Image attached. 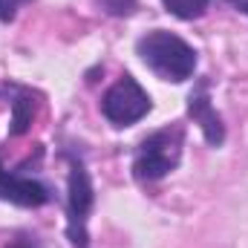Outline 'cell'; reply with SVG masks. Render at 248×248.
Wrapping results in <instances>:
<instances>
[{
    "label": "cell",
    "mask_w": 248,
    "mask_h": 248,
    "mask_svg": "<svg viewBox=\"0 0 248 248\" xmlns=\"http://www.w3.org/2000/svg\"><path fill=\"white\" fill-rule=\"evenodd\" d=\"M182 147H185V127L182 124H170V127H162V130L150 133L136 147L133 176L139 182L165 179L170 170H176V165L182 159Z\"/></svg>",
    "instance_id": "2"
},
{
    "label": "cell",
    "mask_w": 248,
    "mask_h": 248,
    "mask_svg": "<svg viewBox=\"0 0 248 248\" xmlns=\"http://www.w3.org/2000/svg\"><path fill=\"white\" fill-rule=\"evenodd\" d=\"M3 248H44V243H41L35 234H26V231H23V234H15Z\"/></svg>",
    "instance_id": "10"
},
{
    "label": "cell",
    "mask_w": 248,
    "mask_h": 248,
    "mask_svg": "<svg viewBox=\"0 0 248 248\" xmlns=\"http://www.w3.org/2000/svg\"><path fill=\"white\" fill-rule=\"evenodd\" d=\"M165 9L179 17V20H193V17H202L205 9H208V0H162Z\"/></svg>",
    "instance_id": "8"
},
{
    "label": "cell",
    "mask_w": 248,
    "mask_h": 248,
    "mask_svg": "<svg viewBox=\"0 0 248 248\" xmlns=\"http://www.w3.org/2000/svg\"><path fill=\"white\" fill-rule=\"evenodd\" d=\"M95 193H93V182L90 173L84 168V162L78 156H69V182H66V237L75 248H87L90 237H87V217L93 211Z\"/></svg>",
    "instance_id": "3"
},
{
    "label": "cell",
    "mask_w": 248,
    "mask_h": 248,
    "mask_svg": "<svg viewBox=\"0 0 248 248\" xmlns=\"http://www.w3.org/2000/svg\"><path fill=\"white\" fill-rule=\"evenodd\" d=\"M23 3H26V0H0V20L9 23V20L17 15V9H20Z\"/></svg>",
    "instance_id": "11"
},
{
    "label": "cell",
    "mask_w": 248,
    "mask_h": 248,
    "mask_svg": "<svg viewBox=\"0 0 248 248\" xmlns=\"http://www.w3.org/2000/svg\"><path fill=\"white\" fill-rule=\"evenodd\" d=\"M150 95L141 90V84L124 72L122 78L104 93L101 98V113L104 119L116 127H130V124L141 122L147 113H150Z\"/></svg>",
    "instance_id": "4"
},
{
    "label": "cell",
    "mask_w": 248,
    "mask_h": 248,
    "mask_svg": "<svg viewBox=\"0 0 248 248\" xmlns=\"http://www.w3.org/2000/svg\"><path fill=\"white\" fill-rule=\"evenodd\" d=\"M32 119H35V101H32V95H29V93L15 95V101H12V127H9V133H12V136H23V133L29 130Z\"/></svg>",
    "instance_id": "7"
},
{
    "label": "cell",
    "mask_w": 248,
    "mask_h": 248,
    "mask_svg": "<svg viewBox=\"0 0 248 248\" xmlns=\"http://www.w3.org/2000/svg\"><path fill=\"white\" fill-rule=\"evenodd\" d=\"M187 116L193 119V124L202 127L205 141L211 147H222V141H225V124H222L219 113L211 104V81L208 78H199L196 87L190 90V95H187Z\"/></svg>",
    "instance_id": "5"
},
{
    "label": "cell",
    "mask_w": 248,
    "mask_h": 248,
    "mask_svg": "<svg viewBox=\"0 0 248 248\" xmlns=\"http://www.w3.org/2000/svg\"><path fill=\"white\" fill-rule=\"evenodd\" d=\"M231 3H234L240 12H246V15H248V0H231Z\"/></svg>",
    "instance_id": "12"
},
{
    "label": "cell",
    "mask_w": 248,
    "mask_h": 248,
    "mask_svg": "<svg viewBox=\"0 0 248 248\" xmlns=\"http://www.w3.org/2000/svg\"><path fill=\"white\" fill-rule=\"evenodd\" d=\"M98 3H101V9H104V12L119 15V17L136 12V0H98Z\"/></svg>",
    "instance_id": "9"
},
{
    "label": "cell",
    "mask_w": 248,
    "mask_h": 248,
    "mask_svg": "<svg viewBox=\"0 0 248 248\" xmlns=\"http://www.w3.org/2000/svg\"><path fill=\"white\" fill-rule=\"evenodd\" d=\"M136 52L159 78L173 81V84L187 81L196 72V61H199L196 49L187 41H182L173 32H165V29H153V32L141 35L136 41Z\"/></svg>",
    "instance_id": "1"
},
{
    "label": "cell",
    "mask_w": 248,
    "mask_h": 248,
    "mask_svg": "<svg viewBox=\"0 0 248 248\" xmlns=\"http://www.w3.org/2000/svg\"><path fill=\"white\" fill-rule=\"evenodd\" d=\"M0 199L15 202L20 208H41L49 202V190L35 179H23L17 173H9L0 165Z\"/></svg>",
    "instance_id": "6"
}]
</instances>
